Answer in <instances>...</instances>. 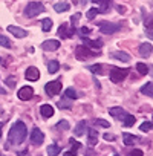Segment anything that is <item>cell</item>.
<instances>
[{"label": "cell", "mask_w": 153, "mask_h": 156, "mask_svg": "<svg viewBox=\"0 0 153 156\" xmlns=\"http://www.w3.org/2000/svg\"><path fill=\"white\" fill-rule=\"evenodd\" d=\"M43 141H44V135H43V132H41L40 129L34 127L32 132H31V142H32L34 145H40V144H43Z\"/></svg>", "instance_id": "7"}, {"label": "cell", "mask_w": 153, "mask_h": 156, "mask_svg": "<svg viewBox=\"0 0 153 156\" xmlns=\"http://www.w3.org/2000/svg\"><path fill=\"white\" fill-rule=\"evenodd\" d=\"M0 113H2V107H0Z\"/></svg>", "instance_id": "50"}, {"label": "cell", "mask_w": 153, "mask_h": 156, "mask_svg": "<svg viewBox=\"0 0 153 156\" xmlns=\"http://www.w3.org/2000/svg\"><path fill=\"white\" fill-rule=\"evenodd\" d=\"M151 52H153V46H151L150 43H142V44L139 46V55H141V57L147 58V57L151 55Z\"/></svg>", "instance_id": "13"}, {"label": "cell", "mask_w": 153, "mask_h": 156, "mask_svg": "<svg viewBox=\"0 0 153 156\" xmlns=\"http://www.w3.org/2000/svg\"><path fill=\"white\" fill-rule=\"evenodd\" d=\"M25 78H26V80H29V81H37L38 78H40V72H38V69L34 67V66L28 67L26 72H25Z\"/></svg>", "instance_id": "10"}, {"label": "cell", "mask_w": 153, "mask_h": 156, "mask_svg": "<svg viewBox=\"0 0 153 156\" xmlns=\"http://www.w3.org/2000/svg\"><path fill=\"white\" fill-rule=\"evenodd\" d=\"M113 156H119V154H113Z\"/></svg>", "instance_id": "51"}, {"label": "cell", "mask_w": 153, "mask_h": 156, "mask_svg": "<svg viewBox=\"0 0 153 156\" xmlns=\"http://www.w3.org/2000/svg\"><path fill=\"white\" fill-rule=\"evenodd\" d=\"M8 31H9L14 37H17V38H25V37L28 35V32H26L25 29H22V28H19V26H14V25L8 26Z\"/></svg>", "instance_id": "12"}, {"label": "cell", "mask_w": 153, "mask_h": 156, "mask_svg": "<svg viewBox=\"0 0 153 156\" xmlns=\"http://www.w3.org/2000/svg\"><path fill=\"white\" fill-rule=\"evenodd\" d=\"M89 70L92 73H101L103 72V66L101 64H92V66H89Z\"/></svg>", "instance_id": "32"}, {"label": "cell", "mask_w": 153, "mask_h": 156, "mask_svg": "<svg viewBox=\"0 0 153 156\" xmlns=\"http://www.w3.org/2000/svg\"><path fill=\"white\" fill-rule=\"evenodd\" d=\"M153 129V122H150V121H144L141 126H139V130L141 132H150Z\"/></svg>", "instance_id": "28"}, {"label": "cell", "mask_w": 153, "mask_h": 156, "mask_svg": "<svg viewBox=\"0 0 153 156\" xmlns=\"http://www.w3.org/2000/svg\"><path fill=\"white\" fill-rule=\"evenodd\" d=\"M147 37L153 40V29H147Z\"/></svg>", "instance_id": "45"}, {"label": "cell", "mask_w": 153, "mask_h": 156, "mask_svg": "<svg viewBox=\"0 0 153 156\" xmlns=\"http://www.w3.org/2000/svg\"><path fill=\"white\" fill-rule=\"evenodd\" d=\"M58 69H60V63H58V61L52 60V61L48 63V72H49V73H55Z\"/></svg>", "instance_id": "24"}, {"label": "cell", "mask_w": 153, "mask_h": 156, "mask_svg": "<svg viewBox=\"0 0 153 156\" xmlns=\"http://www.w3.org/2000/svg\"><path fill=\"white\" fill-rule=\"evenodd\" d=\"M95 55H97V52H92L84 44L76 46V49H75V57L78 58V60H86V58H91V57H95Z\"/></svg>", "instance_id": "4"}, {"label": "cell", "mask_w": 153, "mask_h": 156, "mask_svg": "<svg viewBox=\"0 0 153 156\" xmlns=\"http://www.w3.org/2000/svg\"><path fill=\"white\" fill-rule=\"evenodd\" d=\"M40 113H41L43 118H51V116L54 115V107H52L51 104H43V106L40 107Z\"/></svg>", "instance_id": "15"}, {"label": "cell", "mask_w": 153, "mask_h": 156, "mask_svg": "<svg viewBox=\"0 0 153 156\" xmlns=\"http://www.w3.org/2000/svg\"><path fill=\"white\" fill-rule=\"evenodd\" d=\"M60 151H61V148H60L57 144H52V145L48 147V154H49V156H57Z\"/></svg>", "instance_id": "25"}, {"label": "cell", "mask_w": 153, "mask_h": 156, "mask_svg": "<svg viewBox=\"0 0 153 156\" xmlns=\"http://www.w3.org/2000/svg\"><path fill=\"white\" fill-rule=\"evenodd\" d=\"M95 124H98V126H101V127H109L110 126V122H107L106 119H95Z\"/></svg>", "instance_id": "36"}, {"label": "cell", "mask_w": 153, "mask_h": 156, "mask_svg": "<svg viewBox=\"0 0 153 156\" xmlns=\"http://www.w3.org/2000/svg\"><path fill=\"white\" fill-rule=\"evenodd\" d=\"M110 57H113V58H116V60H119V61H130V55L129 54H126V52H123V51H113L112 54H110Z\"/></svg>", "instance_id": "14"}, {"label": "cell", "mask_w": 153, "mask_h": 156, "mask_svg": "<svg viewBox=\"0 0 153 156\" xmlns=\"http://www.w3.org/2000/svg\"><path fill=\"white\" fill-rule=\"evenodd\" d=\"M57 129H60V130H69L70 126H69V122H67L66 119H63V121H60V122L57 124Z\"/></svg>", "instance_id": "33"}, {"label": "cell", "mask_w": 153, "mask_h": 156, "mask_svg": "<svg viewBox=\"0 0 153 156\" xmlns=\"http://www.w3.org/2000/svg\"><path fill=\"white\" fill-rule=\"evenodd\" d=\"M64 95H66V98H69V100H75V98H76V92H75V89H72V87L66 89V90H64Z\"/></svg>", "instance_id": "29"}, {"label": "cell", "mask_w": 153, "mask_h": 156, "mask_svg": "<svg viewBox=\"0 0 153 156\" xmlns=\"http://www.w3.org/2000/svg\"><path fill=\"white\" fill-rule=\"evenodd\" d=\"M60 48V41L58 40H46L41 43V49L43 51H48V52H52V51H57Z\"/></svg>", "instance_id": "11"}, {"label": "cell", "mask_w": 153, "mask_h": 156, "mask_svg": "<svg viewBox=\"0 0 153 156\" xmlns=\"http://www.w3.org/2000/svg\"><path fill=\"white\" fill-rule=\"evenodd\" d=\"M0 136H2V122H0Z\"/></svg>", "instance_id": "49"}, {"label": "cell", "mask_w": 153, "mask_h": 156, "mask_svg": "<svg viewBox=\"0 0 153 156\" xmlns=\"http://www.w3.org/2000/svg\"><path fill=\"white\" fill-rule=\"evenodd\" d=\"M92 2L98 5H104V3H110V0H92Z\"/></svg>", "instance_id": "42"}, {"label": "cell", "mask_w": 153, "mask_h": 156, "mask_svg": "<svg viewBox=\"0 0 153 156\" xmlns=\"http://www.w3.org/2000/svg\"><path fill=\"white\" fill-rule=\"evenodd\" d=\"M123 141H124L126 145H132V144H135L136 138H135V135H132V133H123Z\"/></svg>", "instance_id": "22"}, {"label": "cell", "mask_w": 153, "mask_h": 156, "mask_svg": "<svg viewBox=\"0 0 153 156\" xmlns=\"http://www.w3.org/2000/svg\"><path fill=\"white\" fill-rule=\"evenodd\" d=\"M28 136V129L26 124L22 121H17L11 129H9V135H8V142L12 145H20L22 142H25Z\"/></svg>", "instance_id": "1"}, {"label": "cell", "mask_w": 153, "mask_h": 156, "mask_svg": "<svg viewBox=\"0 0 153 156\" xmlns=\"http://www.w3.org/2000/svg\"><path fill=\"white\" fill-rule=\"evenodd\" d=\"M69 142H70V145H72V148H73V150L81 148V144H80V142H76V141H73V139H69Z\"/></svg>", "instance_id": "37"}, {"label": "cell", "mask_w": 153, "mask_h": 156, "mask_svg": "<svg viewBox=\"0 0 153 156\" xmlns=\"http://www.w3.org/2000/svg\"><path fill=\"white\" fill-rule=\"evenodd\" d=\"M86 129H87V126H86V121H80L78 124L75 126V129H73V133H75L76 136H83V135L86 133Z\"/></svg>", "instance_id": "17"}, {"label": "cell", "mask_w": 153, "mask_h": 156, "mask_svg": "<svg viewBox=\"0 0 153 156\" xmlns=\"http://www.w3.org/2000/svg\"><path fill=\"white\" fill-rule=\"evenodd\" d=\"M64 156H76V150H70V151H66Z\"/></svg>", "instance_id": "44"}, {"label": "cell", "mask_w": 153, "mask_h": 156, "mask_svg": "<svg viewBox=\"0 0 153 156\" xmlns=\"http://www.w3.org/2000/svg\"><path fill=\"white\" fill-rule=\"evenodd\" d=\"M44 90L49 97H55L57 94L61 92V81L55 80V81H49L46 86H44Z\"/></svg>", "instance_id": "6"}, {"label": "cell", "mask_w": 153, "mask_h": 156, "mask_svg": "<svg viewBox=\"0 0 153 156\" xmlns=\"http://www.w3.org/2000/svg\"><path fill=\"white\" fill-rule=\"evenodd\" d=\"M80 34H81V35H87V34H91V29L86 28V26H83V28L80 29Z\"/></svg>", "instance_id": "41"}, {"label": "cell", "mask_w": 153, "mask_h": 156, "mask_svg": "<svg viewBox=\"0 0 153 156\" xmlns=\"http://www.w3.org/2000/svg\"><path fill=\"white\" fill-rule=\"evenodd\" d=\"M97 14H98V8H92V9H89V11H87V14H86V16H87V19H89V20H94V19L97 17Z\"/></svg>", "instance_id": "34"}, {"label": "cell", "mask_w": 153, "mask_h": 156, "mask_svg": "<svg viewBox=\"0 0 153 156\" xmlns=\"http://www.w3.org/2000/svg\"><path fill=\"white\" fill-rule=\"evenodd\" d=\"M141 94L153 98V83H147V84H144V86L141 87Z\"/></svg>", "instance_id": "20"}, {"label": "cell", "mask_w": 153, "mask_h": 156, "mask_svg": "<svg viewBox=\"0 0 153 156\" xmlns=\"http://www.w3.org/2000/svg\"><path fill=\"white\" fill-rule=\"evenodd\" d=\"M73 34H75V28H73V26L69 28L66 23H63V25L58 28V35H60L61 38H70Z\"/></svg>", "instance_id": "8"}, {"label": "cell", "mask_w": 153, "mask_h": 156, "mask_svg": "<svg viewBox=\"0 0 153 156\" xmlns=\"http://www.w3.org/2000/svg\"><path fill=\"white\" fill-rule=\"evenodd\" d=\"M148 72H150V73H151V76H153V66H151V67H148Z\"/></svg>", "instance_id": "48"}, {"label": "cell", "mask_w": 153, "mask_h": 156, "mask_svg": "<svg viewBox=\"0 0 153 156\" xmlns=\"http://www.w3.org/2000/svg\"><path fill=\"white\" fill-rule=\"evenodd\" d=\"M110 80L113 83H121L124 78L129 75V69H121V67H110Z\"/></svg>", "instance_id": "3"}, {"label": "cell", "mask_w": 153, "mask_h": 156, "mask_svg": "<svg viewBox=\"0 0 153 156\" xmlns=\"http://www.w3.org/2000/svg\"><path fill=\"white\" fill-rule=\"evenodd\" d=\"M51 28H52V20H51V19H43V20H41V29H43L44 32H49Z\"/></svg>", "instance_id": "26"}, {"label": "cell", "mask_w": 153, "mask_h": 156, "mask_svg": "<svg viewBox=\"0 0 153 156\" xmlns=\"http://www.w3.org/2000/svg\"><path fill=\"white\" fill-rule=\"evenodd\" d=\"M135 116L133 115H129V113H126L124 116H123V124L126 126V127H132L133 124H135Z\"/></svg>", "instance_id": "21"}, {"label": "cell", "mask_w": 153, "mask_h": 156, "mask_svg": "<svg viewBox=\"0 0 153 156\" xmlns=\"http://www.w3.org/2000/svg\"><path fill=\"white\" fill-rule=\"evenodd\" d=\"M109 113H110L112 116H115V118H123V116L126 115V110H124L123 107H110V109H109Z\"/></svg>", "instance_id": "18"}, {"label": "cell", "mask_w": 153, "mask_h": 156, "mask_svg": "<svg viewBox=\"0 0 153 156\" xmlns=\"http://www.w3.org/2000/svg\"><path fill=\"white\" fill-rule=\"evenodd\" d=\"M136 69H138V72H139L141 75H147V73H148V66L144 64V63H138V64H136Z\"/></svg>", "instance_id": "27"}, {"label": "cell", "mask_w": 153, "mask_h": 156, "mask_svg": "<svg viewBox=\"0 0 153 156\" xmlns=\"http://www.w3.org/2000/svg\"><path fill=\"white\" fill-rule=\"evenodd\" d=\"M83 43L84 46L87 48H94V49H100L103 46V41L101 40H91V38H83Z\"/></svg>", "instance_id": "16"}, {"label": "cell", "mask_w": 153, "mask_h": 156, "mask_svg": "<svg viewBox=\"0 0 153 156\" xmlns=\"http://www.w3.org/2000/svg\"><path fill=\"white\" fill-rule=\"evenodd\" d=\"M129 156H144V154H142V151H141V150L135 148V150H132V151L129 153Z\"/></svg>", "instance_id": "39"}, {"label": "cell", "mask_w": 153, "mask_h": 156, "mask_svg": "<svg viewBox=\"0 0 153 156\" xmlns=\"http://www.w3.org/2000/svg\"><path fill=\"white\" fill-rule=\"evenodd\" d=\"M0 156H2V154H0Z\"/></svg>", "instance_id": "52"}, {"label": "cell", "mask_w": 153, "mask_h": 156, "mask_svg": "<svg viewBox=\"0 0 153 156\" xmlns=\"http://www.w3.org/2000/svg\"><path fill=\"white\" fill-rule=\"evenodd\" d=\"M104 139H106V141H115V136L110 135V133H106V135H104Z\"/></svg>", "instance_id": "43"}, {"label": "cell", "mask_w": 153, "mask_h": 156, "mask_svg": "<svg viewBox=\"0 0 153 156\" xmlns=\"http://www.w3.org/2000/svg\"><path fill=\"white\" fill-rule=\"evenodd\" d=\"M0 46H3V48H11V41L8 37L5 35H0Z\"/></svg>", "instance_id": "31"}, {"label": "cell", "mask_w": 153, "mask_h": 156, "mask_svg": "<svg viewBox=\"0 0 153 156\" xmlns=\"http://www.w3.org/2000/svg\"><path fill=\"white\" fill-rule=\"evenodd\" d=\"M54 9H55L57 12H66V11H69V3H66V2H60V3H55Z\"/></svg>", "instance_id": "23"}, {"label": "cell", "mask_w": 153, "mask_h": 156, "mask_svg": "<svg viewBox=\"0 0 153 156\" xmlns=\"http://www.w3.org/2000/svg\"><path fill=\"white\" fill-rule=\"evenodd\" d=\"M121 29V25L118 23H110V22H103L100 23V31L103 34H115Z\"/></svg>", "instance_id": "5"}, {"label": "cell", "mask_w": 153, "mask_h": 156, "mask_svg": "<svg viewBox=\"0 0 153 156\" xmlns=\"http://www.w3.org/2000/svg\"><path fill=\"white\" fill-rule=\"evenodd\" d=\"M57 106L60 109H70L72 107V103H70V100H61V101H58Z\"/></svg>", "instance_id": "30"}, {"label": "cell", "mask_w": 153, "mask_h": 156, "mask_svg": "<svg viewBox=\"0 0 153 156\" xmlns=\"http://www.w3.org/2000/svg\"><path fill=\"white\" fill-rule=\"evenodd\" d=\"M80 19H81V14H80V12H76L75 16H72L70 22H72V26H73V28H75V25H76V23H78V20H80Z\"/></svg>", "instance_id": "35"}, {"label": "cell", "mask_w": 153, "mask_h": 156, "mask_svg": "<svg viewBox=\"0 0 153 156\" xmlns=\"http://www.w3.org/2000/svg\"><path fill=\"white\" fill-rule=\"evenodd\" d=\"M44 12V6L40 2H29L25 8V16L26 17H37L38 14Z\"/></svg>", "instance_id": "2"}, {"label": "cell", "mask_w": 153, "mask_h": 156, "mask_svg": "<svg viewBox=\"0 0 153 156\" xmlns=\"http://www.w3.org/2000/svg\"><path fill=\"white\" fill-rule=\"evenodd\" d=\"M19 156H28V150H25V151H19Z\"/></svg>", "instance_id": "46"}, {"label": "cell", "mask_w": 153, "mask_h": 156, "mask_svg": "<svg viewBox=\"0 0 153 156\" xmlns=\"http://www.w3.org/2000/svg\"><path fill=\"white\" fill-rule=\"evenodd\" d=\"M118 11L119 12H124V6H118Z\"/></svg>", "instance_id": "47"}, {"label": "cell", "mask_w": 153, "mask_h": 156, "mask_svg": "<svg viewBox=\"0 0 153 156\" xmlns=\"http://www.w3.org/2000/svg\"><path fill=\"white\" fill-rule=\"evenodd\" d=\"M6 84H8L9 87H14V86H16V78H12V76L6 78Z\"/></svg>", "instance_id": "38"}, {"label": "cell", "mask_w": 153, "mask_h": 156, "mask_svg": "<svg viewBox=\"0 0 153 156\" xmlns=\"http://www.w3.org/2000/svg\"><path fill=\"white\" fill-rule=\"evenodd\" d=\"M87 133H89V138H87L89 145H95V144L98 142V133H97L94 129H89V130H87Z\"/></svg>", "instance_id": "19"}, {"label": "cell", "mask_w": 153, "mask_h": 156, "mask_svg": "<svg viewBox=\"0 0 153 156\" xmlns=\"http://www.w3.org/2000/svg\"><path fill=\"white\" fill-rule=\"evenodd\" d=\"M19 98L20 100H23V101H28V100H31L32 97H34V89L31 87V86H25V87H22L20 90H19Z\"/></svg>", "instance_id": "9"}, {"label": "cell", "mask_w": 153, "mask_h": 156, "mask_svg": "<svg viewBox=\"0 0 153 156\" xmlns=\"http://www.w3.org/2000/svg\"><path fill=\"white\" fill-rule=\"evenodd\" d=\"M145 28H147V29H153V17H150V19L145 22Z\"/></svg>", "instance_id": "40"}]
</instances>
